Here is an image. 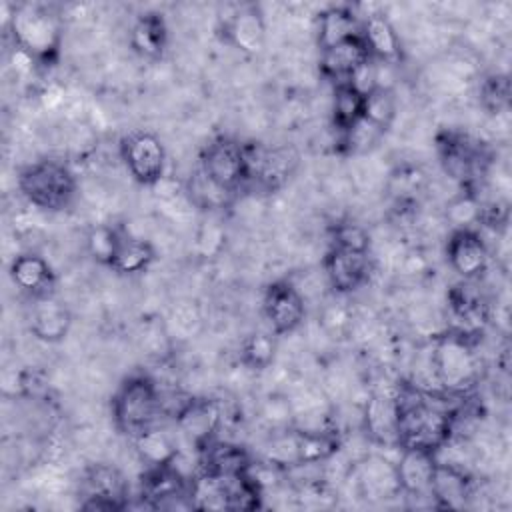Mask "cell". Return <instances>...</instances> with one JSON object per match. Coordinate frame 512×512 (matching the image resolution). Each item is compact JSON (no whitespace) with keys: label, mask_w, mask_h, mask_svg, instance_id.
<instances>
[{"label":"cell","mask_w":512,"mask_h":512,"mask_svg":"<svg viewBox=\"0 0 512 512\" xmlns=\"http://www.w3.org/2000/svg\"><path fill=\"white\" fill-rule=\"evenodd\" d=\"M232 476L200 472L190 482V502L196 510H232Z\"/></svg>","instance_id":"cell-27"},{"label":"cell","mask_w":512,"mask_h":512,"mask_svg":"<svg viewBox=\"0 0 512 512\" xmlns=\"http://www.w3.org/2000/svg\"><path fill=\"white\" fill-rule=\"evenodd\" d=\"M398 402V446L438 452L452 436V414L434 406L418 388L396 392Z\"/></svg>","instance_id":"cell-2"},{"label":"cell","mask_w":512,"mask_h":512,"mask_svg":"<svg viewBox=\"0 0 512 512\" xmlns=\"http://www.w3.org/2000/svg\"><path fill=\"white\" fill-rule=\"evenodd\" d=\"M276 334L254 332L240 346V362L250 370H266L276 356Z\"/></svg>","instance_id":"cell-31"},{"label":"cell","mask_w":512,"mask_h":512,"mask_svg":"<svg viewBox=\"0 0 512 512\" xmlns=\"http://www.w3.org/2000/svg\"><path fill=\"white\" fill-rule=\"evenodd\" d=\"M120 158L128 174L140 184L154 188L164 176L168 156L162 140L148 130H134L120 140Z\"/></svg>","instance_id":"cell-8"},{"label":"cell","mask_w":512,"mask_h":512,"mask_svg":"<svg viewBox=\"0 0 512 512\" xmlns=\"http://www.w3.org/2000/svg\"><path fill=\"white\" fill-rule=\"evenodd\" d=\"M430 368L438 390L464 392L480 372V360L468 334L450 330L438 336L428 352Z\"/></svg>","instance_id":"cell-5"},{"label":"cell","mask_w":512,"mask_h":512,"mask_svg":"<svg viewBox=\"0 0 512 512\" xmlns=\"http://www.w3.org/2000/svg\"><path fill=\"white\" fill-rule=\"evenodd\" d=\"M438 154L444 172L460 182L464 190H474V184L486 174L490 164V156L478 140L454 130L438 136Z\"/></svg>","instance_id":"cell-7"},{"label":"cell","mask_w":512,"mask_h":512,"mask_svg":"<svg viewBox=\"0 0 512 512\" xmlns=\"http://www.w3.org/2000/svg\"><path fill=\"white\" fill-rule=\"evenodd\" d=\"M22 198L44 212H60L68 208L78 190V182L68 164L44 158L24 166L16 176Z\"/></svg>","instance_id":"cell-3"},{"label":"cell","mask_w":512,"mask_h":512,"mask_svg":"<svg viewBox=\"0 0 512 512\" xmlns=\"http://www.w3.org/2000/svg\"><path fill=\"white\" fill-rule=\"evenodd\" d=\"M482 210L484 204L480 202L476 190H464L448 204L446 220L452 224V230H476L474 226L482 222Z\"/></svg>","instance_id":"cell-33"},{"label":"cell","mask_w":512,"mask_h":512,"mask_svg":"<svg viewBox=\"0 0 512 512\" xmlns=\"http://www.w3.org/2000/svg\"><path fill=\"white\" fill-rule=\"evenodd\" d=\"M28 328L34 338L46 344H56L68 336L72 328V314L68 306L62 304L54 294L32 298Z\"/></svg>","instance_id":"cell-17"},{"label":"cell","mask_w":512,"mask_h":512,"mask_svg":"<svg viewBox=\"0 0 512 512\" xmlns=\"http://www.w3.org/2000/svg\"><path fill=\"white\" fill-rule=\"evenodd\" d=\"M480 102L490 114H498L508 108L510 80L506 74H492L480 84Z\"/></svg>","instance_id":"cell-35"},{"label":"cell","mask_w":512,"mask_h":512,"mask_svg":"<svg viewBox=\"0 0 512 512\" xmlns=\"http://www.w3.org/2000/svg\"><path fill=\"white\" fill-rule=\"evenodd\" d=\"M362 118L372 122L376 128L386 132L396 118V96L392 90L376 88L368 96H364V112Z\"/></svg>","instance_id":"cell-34"},{"label":"cell","mask_w":512,"mask_h":512,"mask_svg":"<svg viewBox=\"0 0 512 512\" xmlns=\"http://www.w3.org/2000/svg\"><path fill=\"white\" fill-rule=\"evenodd\" d=\"M122 232L110 224H96L86 234V250L96 264L112 266Z\"/></svg>","instance_id":"cell-32"},{"label":"cell","mask_w":512,"mask_h":512,"mask_svg":"<svg viewBox=\"0 0 512 512\" xmlns=\"http://www.w3.org/2000/svg\"><path fill=\"white\" fill-rule=\"evenodd\" d=\"M200 452V472H210L218 476H236L244 474L252 464L248 452L232 442L210 440L198 448Z\"/></svg>","instance_id":"cell-24"},{"label":"cell","mask_w":512,"mask_h":512,"mask_svg":"<svg viewBox=\"0 0 512 512\" xmlns=\"http://www.w3.org/2000/svg\"><path fill=\"white\" fill-rule=\"evenodd\" d=\"M396 474L402 496L408 498H430V484L436 468V452L420 448H400L398 450Z\"/></svg>","instance_id":"cell-15"},{"label":"cell","mask_w":512,"mask_h":512,"mask_svg":"<svg viewBox=\"0 0 512 512\" xmlns=\"http://www.w3.org/2000/svg\"><path fill=\"white\" fill-rule=\"evenodd\" d=\"M134 442V450L138 458L146 464V468L168 466L178 460V448L172 436L158 424L152 426L138 436L130 438Z\"/></svg>","instance_id":"cell-28"},{"label":"cell","mask_w":512,"mask_h":512,"mask_svg":"<svg viewBox=\"0 0 512 512\" xmlns=\"http://www.w3.org/2000/svg\"><path fill=\"white\" fill-rule=\"evenodd\" d=\"M164 412L162 392L146 374L126 378L112 396V418L116 428L128 438L158 426Z\"/></svg>","instance_id":"cell-4"},{"label":"cell","mask_w":512,"mask_h":512,"mask_svg":"<svg viewBox=\"0 0 512 512\" xmlns=\"http://www.w3.org/2000/svg\"><path fill=\"white\" fill-rule=\"evenodd\" d=\"M4 28L16 50L30 56L36 66L56 64L62 48V16L48 4L20 2L10 8Z\"/></svg>","instance_id":"cell-1"},{"label":"cell","mask_w":512,"mask_h":512,"mask_svg":"<svg viewBox=\"0 0 512 512\" xmlns=\"http://www.w3.org/2000/svg\"><path fill=\"white\" fill-rule=\"evenodd\" d=\"M360 34V20L348 6H328L318 14L316 40L318 48L326 50L342 40Z\"/></svg>","instance_id":"cell-26"},{"label":"cell","mask_w":512,"mask_h":512,"mask_svg":"<svg viewBox=\"0 0 512 512\" xmlns=\"http://www.w3.org/2000/svg\"><path fill=\"white\" fill-rule=\"evenodd\" d=\"M246 152L250 164V182H256L266 192L280 190L298 166V154L290 146L256 148L246 144Z\"/></svg>","instance_id":"cell-10"},{"label":"cell","mask_w":512,"mask_h":512,"mask_svg":"<svg viewBox=\"0 0 512 512\" xmlns=\"http://www.w3.org/2000/svg\"><path fill=\"white\" fill-rule=\"evenodd\" d=\"M84 510H120L126 506V480L110 464H92L84 474Z\"/></svg>","instance_id":"cell-12"},{"label":"cell","mask_w":512,"mask_h":512,"mask_svg":"<svg viewBox=\"0 0 512 512\" xmlns=\"http://www.w3.org/2000/svg\"><path fill=\"white\" fill-rule=\"evenodd\" d=\"M446 260L454 274H458L464 282H472L480 278L490 262V252L476 230H452L446 242Z\"/></svg>","instance_id":"cell-11"},{"label":"cell","mask_w":512,"mask_h":512,"mask_svg":"<svg viewBox=\"0 0 512 512\" xmlns=\"http://www.w3.org/2000/svg\"><path fill=\"white\" fill-rule=\"evenodd\" d=\"M262 312L272 334H292L306 318L304 294L290 280H276L264 290Z\"/></svg>","instance_id":"cell-9"},{"label":"cell","mask_w":512,"mask_h":512,"mask_svg":"<svg viewBox=\"0 0 512 512\" xmlns=\"http://www.w3.org/2000/svg\"><path fill=\"white\" fill-rule=\"evenodd\" d=\"M10 278L18 290L30 298H40L54 294V270L46 258L36 252H22L10 262Z\"/></svg>","instance_id":"cell-23"},{"label":"cell","mask_w":512,"mask_h":512,"mask_svg":"<svg viewBox=\"0 0 512 512\" xmlns=\"http://www.w3.org/2000/svg\"><path fill=\"white\" fill-rule=\"evenodd\" d=\"M198 168L228 194L238 192L250 182L246 144L228 136H218L202 148Z\"/></svg>","instance_id":"cell-6"},{"label":"cell","mask_w":512,"mask_h":512,"mask_svg":"<svg viewBox=\"0 0 512 512\" xmlns=\"http://www.w3.org/2000/svg\"><path fill=\"white\" fill-rule=\"evenodd\" d=\"M330 242H332L330 248L370 254V234L360 224H352V222L336 224L332 228V240Z\"/></svg>","instance_id":"cell-36"},{"label":"cell","mask_w":512,"mask_h":512,"mask_svg":"<svg viewBox=\"0 0 512 512\" xmlns=\"http://www.w3.org/2000/svg\"><path fill=\"white\" fill-rule=\"evenodd\" d=\"M224 38L248 56H256L266 46V18L254 4L236 8L224 22Z\"/></svg>","instance_id":"cell-16"},{"label":"cell","mask_w":512,"mask_h":512,"mask_svg":"<svg viewBox=\"0 0 512 512\" xmlns=\"http://www.w3.org/2000/svg\"><path fill=\"white\" fill-rule=\"evenodd\" d=\"M360 36L376 62L398 64L402 58V42L384 12H370L360 22Z\"/></svg>","instance_id":"cell-22"},{"label":"cell","mask_w":512,"mask_h":512,"mask_svg":"<svg viewBox=\"0 0 512 512\" xmlns=\"http://www.w3.org/2000/svg\"><path fill=\"white\" fill-rule=\"evenodd\" d=\"M342 136V144L350 154H362L368 152L372 146L378 144V140L384 136L380 128H376L366 118H360L350 130H346Z\"/></svg>","instance_id":"cell-37"},{"label":"cell","mask_w":512,"mask_h":512,"mask_svg":"<svg viewBox=\"0 0 512 512\" xmlns=\"http://www.w3.org/2000/svg\"><path fill=\"white\" fill-rule=\"evenodd\" d=\"M320 326L328 336L342 338L352 328V310L346 306V302H330L322 310Z\"/></svg>","instance_id":"cell-38"},{"label":"cell","mask_w":512,"mask_h":512,"mask_svg":"<svg viewBox=\"0 0 512 512\" xmlns=\"http://www.w3.org/2000/svg\"><path fill=\"white\" fill-rule=\"evenodd\" d=\"M374 60L360 34L320 50V72L334 84H344L366 62Z\"/></svg>","instance_id":"cell-20"},{"label":"cell","mask_w":512,"mask_h":512,"mask_svg":"<svg viewBox=\"0 0 512 512\" xmlns=\"http://www.w3.org/2000/svg\"><path fill=\"white\" fill-rule=\"evenodd\" d=\"M154 260H156V250L148 240L122 234L110 268L118 274L132 276L148 270Z\"/></svg>","instance_id":"cell-29"},{"label":"cell","mask_w":512,"mask_h":512,"mask_svg":"<svg viewBox=\"0 0 512 512\" xmlns=\"http://www.w3.org/2000/svg\"><path fill=\"white\" fill-rule=\"evenodd\" d=\"M430 496L438 508H462L472 496V478L458 464L436 458Z\"/></svg>","instance_id":"cell-21"},{"label":"cell","mask_w":512,"mask_h":512,"mask_svg":"<svg viewBox=\"0 0 512 512\" xmlns=\"http://www.w3.org/2000/svg\"><path fill=\"white\" fill-rule=\"evenodd\" d=\"M324 276L336 294L348 296L368 282L370 254L330 248L324 258Z\"/></svg>","instance_id":"cell-13"},{"label":"cell","mask_w":512,"mask_h":512,"mask_svg":"<svg viewBox=\"0 0 512 512\" xmlns=\"http://www.w3.org/2000/svg\"><path fill=\"white\" fill-rule=\"evenodd\" d=\"M358 494L370 500H384L400 496L396 464L384 456H366L352 470Z\"/></svg>","instance_id":"cell-19"},{"label":"cell","mask_w":512,"mask_h":512,"mask_svg":"<svg viewBox=\"0 0 512 512\" xmlns=\"http://www.w3.org/2000/svg\"><path fill=\"white\" fill-rule=\"evenodd\" d=\"M222 408L210 398H188L176 412L174 422L184 436H188L196 448L214 440L222 426Z\"/></svg>","instance_id":"cell-14"},{"label":"cell","mask_w":512,"mask_h":512,"mask_svg":"<svg viewBox=\"0 0 512 512\" xmlns=\"http://www.w3.org/2000/svg\"><path fill=\"white\" fill-rule=\"evenodd\" d=\"M364 112V96L350 84H336L332 98V122L340 134L350 130Z\"/></svg>","instance_id":"cell-30"},{"label":"cell","mask_w":512,"mask_h":512,"mask_svg":"<svg viewBox=\"0 0 512 512\" xmlns=\"http://www.w3.org/2000/svg\"><path fill=\"white\" fill-rule=\"evenodd\" d=\"M362 424L366 436L384 448L398 446V402L396 394L376 392L364 402Z\"/></svg>","instance_id":"cell-18"},{"label":"cell","mask_w":512,"mask_h":512,"mask_svg":"<svg viewBox=\"0 0 512 512\" xmlns=\"http://www.w3.org/2000/svg\"><path fill=\"white\" fill-rule=\"evenodd\" d=\"M168 44V28L158 12H146L140 14L132 28H130V46L132 50L146 58V60H158Z\"/></svg>","instance_id":"cell-25"}]
</instances>
